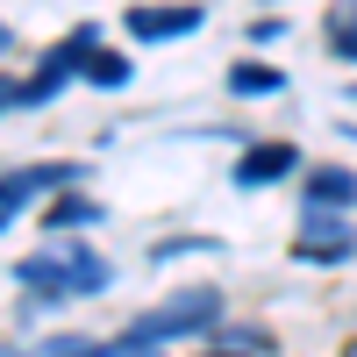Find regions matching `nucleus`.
Returning a JSON list of instances; mask_svg holds the SVG:
<instances>
[{
	"label": "nucleus",
	"instance_id": "1",
	"mask_svg": "<svg viewBox=\"0 0 357 357\" xmlns=\"http://www.w3.org/2000/svg\"><path fill=\"white\" fill-rule=\"evenodd\" d=\"M15 279H22L29 301H79V293H100V286H107V264L86 250V243H79V250L57 243V250H43V257H29Z\"/></svg>",
	"mask_w": 357,
	"mask_h": 357
},
{
	"label": "nucleus",
	"instance_id": "2",
	"mask_svg": "<svg viewBox=\"0 0 357 357\" xmlns=\"http://www.w3.org/2000/svg\"><path fill=\"white\" fill-rule=\"evenodd\" d=\"M215 314H222V293L193 286V293H172L165 307H151V314L136 321V336H151V343H172V336H200V329H215Z\"/></svg>",
	"mask_w": 357,
	"mask_h": 357
},
{
	"label": "nucleus",
	"instance_id": "3",
	"mask_svg": "<svg viewBox=\"0 0 357 357\" xmlns=\"http://www.w3.org/2000/svg\"><path fill=\"white\" fill-rule=\"evenodd\" d=\"M350 250H357V236H350V222L336 207H307L301 215V250H293L301 264H343Z\"/></svg>",
	"mask_w": 357,
	"mask_h": 357
},
{
	"label": "nucleus",
	"instance_id": "4",
	"mask_svg": "<svg viewBox=\"0 0 357 357\" xmlns=\"http://www.w3.org/2000/svg\"><path fill=\"white\" fill-rule=\"evenodd\" d=\"M50 186H79V165H72V158H57V165L8 172V178H0V222H15V215H22V200H29V193H50Z\"/></svg>",
	"mask_w": 357,
	"mask_h": 357
},
{
	"label": "nucleus",
	"instance_id": "5",
	"mask_svg": "<svg viewBox=\"0 0 357 357\" xmlns=\"http://www.w3.org/2000/svg\"><path fill=\"white\" fill-rule=\"evenodd\" d=\"M200 22H207L200 8L172 0V8H136V15H129V36H136V43H172V36H193Z\"/></svg>",
	"mask_w": 357,
	"mask_h": 357
},
{
	"label": "nucleus",
	"instance_id": "6",
	"mask_svg": "<svg viewBox=\"0 0 357 357\" xmlns=\"http://www.w3.org/2000/svg\"><path fill=\"white\" fill-rule=\"evenodd\" d=\"M293 165H301V158H293V143H264V151H243V158H236V186H272V178H286Z\"/></svg>",
	"mask_w": 357,
	"mask_h": 357
},
{
	"label": "nucleus",
	"instance_id": "7",
	"mask_svg": "<svg viewBox=\"0 0 357 357\" xmlns=\"http://www.w3.org/2000/svg\"><path fill=\"white\" fill-rule=\"evenodd\" d=\"M350 200H357V178H350L343 165H321V172L307 178V207H336V215H343Z\"/></svg>",
	"mask_w": 357,
	"mask_h": 357
},
{
	"label": "nucleus",
	"instance_id": "8",
	"mask_svg": "<svg viewBox=\"0 0 357 357\" xmlns=\"http://www.w3.org/2000/svg\"><path fill=\"white\" fill-rule=\"evenodd\" d=\"M279 86H286V72H272V65H250V57H243V65H229V93H236V100H272Z\"/></svg>",
	"mask_w": 357,
	"mask_h": 357
},
{
	"label": "nucleus",
	"instance_id": "9",
	"mask_svg": "<svg viewBox=\"0 0 357 357\" xmlns=\"http://www.w3.org/2000/svg\"><path fill=\"white\" fill-rule=\"evenodd\" d=\"M43 222H50V229H93V222H100V200H86V193H65V200H57Z\"/></svg>",
	"mask_w": 357,
	"mask_h": 357
},
{
	"label": "nucleus",
	"instance_id": "10",
	"mask_svg": "<svg viewBox=\"0 0 357 357\" xmlns=\"http://www.w3.org/2000/svg\"><path fill=\"white\" fill-rule=\"evenodd\" d=\"M86 79L114 93V86H129V57H114V50H93V65H86Z\"/></svg>",
	"mask_w": 357,
	"mask_h": 357
},
{
	"label": "nucleus",
	"instance_id": "11",
	"mask_svg": "<svg viewBox=\"0 0 357 357\" xmlns=\"http://www.w3.org/2000/svg\"><path fill=\"white\" fill-rule=\"evenodd\" d=\"M50 357H122L114 343H79V336H65V343H50Z\"/></svg>",
	"mask_w": 357,
	"mask_h": 357
},
{
	"label": "nucleus",
	"instance_id": "12",
	"mask_svg": "<svg viewBox=\"0 0 357 357\" xmlns=\"http://www.w3.org/2000/svg\"><path fill=\"white\" fill-rule=\"evenodd\" d=\"M329 50H336V57H357V15H336V29H329Z\"/></svg>",
	"mask_w": 357,
	"mask_h": 357
},
{
	"label": "nucleus",
	"instance_id": "13",
	"mask_svg": "<svg viewBox=\"0 0 357 357\" xmlns=\"http://www.w3.org/2000/svg\"><path fill=\"white\" fill-rule=\"evenodd\" d=\"M207 357H236V350H207Z\"/></svg>",
	"mask_w": 357,
	"mask_h": 357
}]
</instances>
